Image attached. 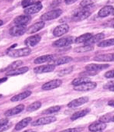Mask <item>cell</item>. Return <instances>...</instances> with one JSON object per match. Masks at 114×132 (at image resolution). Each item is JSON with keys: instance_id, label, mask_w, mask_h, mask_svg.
<instances>
[{"instance_id": "obj_3", "label": "cell", "mask_w": 114, "mask_h": 132, "mask_svg": "<svg viewBox=\"0 0 114 132\" xmlns=\"http://www.w3.org/2000/svg\"><path fill=\"white\" fill-rule=\"evenodd\" d=\"M75 38L73 36H66L63 37L58 40H56L53 43V46L55 47H63L72 44L75 42Z\"/></svg>"}, {"instance_id": "obj_43", "label": "cell", "mask_w": 114, "mask_h": 132, "mask_svg": "<svg viewBox=\"0 0 114 132\" xmlns=\"http://www.w3.org/2000/svg\"><path fill=\"white\" fill-rule=\"evenodd\" d=\"M78 0H65V2L67 5H70L73 4V3H75L76 1H77Z\"/></svg>"}, {"instance_id": "obj_49", "label": "cell", "mask_w": 114, "mask_h": 132, "mask_svg": "<svg viewBox=\"0 0 114 132\" xmlns=\"http://www.w3.org/2000/svg\"><path fill=\"white\" fill-rule=\"evenodd\" d=\"M112 15H114V9H113V12H112Z\"/></svg>"}, {"instance_id": "obj_36", "label": "cell", "mask_w": 114, "mask_h": 132, "mask_svg": "<svg viewBox=\"0 0 114 132\" xmlns=\"http://www.w3.org/2000/svg\"><path fill=\"white\" fill-rule=\"evenodd\" d=\"M72 71H73V67L71 66V67H67V68H65L63 70H60L59 72L58 73V76H63L65 75H68L71 73Z\"/></svg>"}, {"instance_id": "obj_15", "label": "cell", "mask_w": 114, "mask_h": 132, "mask_svg": "<svg viewBox=\"0 0 114 132\" xmlns=\"http://www.w3.org/2000/svg\"><path fill=\"white\" fill-rule=\"evenodd\" d=\"M41 37L39 35H34L27 38L24 41V43L28 47H34L40 42Z\"/></svg>"}, {"instance_id": "obj_30", "label": "cell", "mask_w": 114, "mask_h": 132, "mask_svg": "<svg viewBox=\"0 0 114 132\" xmlns=\"http://www.w3.org/2000/svg\"><path fill=\"white\" fill-rule=\"evenodd\" d=\"M94 48V47L92 45H84L83 46L75 48L74 49V52L75 53H84V52L92 51Z\"/></svg>"}, {"instance_id": "obj_31", "label": "cell", "mask_w": 114, "mask_h": 132, "mask_svg": "<svg viewBox=\"0 0 114 132\" xmlns=\"http://www.w3.org/2000/svg\"><path fill=\"white\" fill-rule=\"evenodd\" d=\"M22 64H23V62H22V61H20V60L12 62V64H10L9 65L6 67V69H4V70H3V71H7V72H9V71L15 70V69H17L18 67H20V66Z\"/></svg>"}, {"instance_id": "obj_33", "label": "cell", "mask_w": 114, "mask_h": 132, "mask_svg": "<svg viewBox=\"0 0 114 132\" xmlns=\"http://www.w3.org/2000/svg\"><path fill=\"white\" fill-rule=\"evenodd\" d=\"M97 46L98 47H106L114 46V38L108 39H106V40L100 41V42L98 44Z\"/></svg>"}, {"instance_id": "obj_44", "label": "cell", "mask_w": 114, "mask_h": 132, "mask_svg": "<svg viewBox=\"0 0 114 132\" xmlns=\"http://www.w3.org/2000/svg\"><path fill=\"white\" fill-rule=\"evenodd\" d=\"M7 80V78H0V84H2V83L6 82V81Z\"/></svg>"}, {"instance_id": "obj_25", "label": "cell", "mask_w": 114, "mask_h": 132, "mask_svg": "<svg viewBox=\"0 0 114 132\" xmlns=\"http://www.w3.org/2000/svg\"><path fill=\"white\" fill-rule=\"evenodd\" d=\"M29 70L28 67H21L19 69H16L15 70L9 71L6 73L7 76H16L19 75H22L25 73L27 72H28Z\"/></svg>"}, {"instance_id": "obj_26", "label": "cell", "mask_w": 114, "mask_h": 132, "mask_svg": "<svg viewBox=\"0 0 114 132\" xmlns=\"http://www.w3.org/2000/svg\"><path fill=\"white\" fill-rule=\"evenodd\" d=\"M72 61V58H71V56H63L61 57V58H59L57 60H54L53 61V65H62V64H68L70 63L71 61Z\"/></svg>"}, {"instance_id": "obj_51", "label": "cell", "mask_w": 114, "mask_h": 132, "mask_svg": "<svg viewBox=\"0 0 114 132\" xmlns=\"http://www.w3.org/2000/svg\"><path fill=\"white\" fill-rule=\"evenodd\" d=\"M92 132H102V131H92Z\"/></svg>"}, {"instance_id": "obj_45", "label": "cell", "mask_w": 114, "mask_h": 132, "mask_svg": "<svg viewBox=\"0 0 114 132\" xmlns=\"http://www.w3.org/2000/svg\"><path fill=\"white\" fill-rule=\"evenodd\" d=\"M108 105L112 107H114V100H112V101H109Z\"/></svg>"}, {"instance_id": "obj_24", "label": "cell", "mask_w": 114, "mask_h": 132, "mask_svg": "<svg viewBox=\"0 0 114 132\" xmlns=\"http://www.w3.org/2000/svg\"><path fill=\"white\" fill-rule=\"evenodd\" d=\"M32 120V118L30 117H27L24 118V119H22L21 121H20L18 124H17L16 126H15V130L16 131H19V130H21L23 129L24 128L28 126L31 121Z\"/></svg>"}, {"instance_id": "obj_50", "label": "cell", "mask_w": 114, "mask_h": 132, "mask_svg": "<svg viewBox=\"0 0 114 132\" xmlns=\"http://www.w3.org/2000/svg\"><path fill=\"white\" fill-rule=\"evenodd\" d=\"M112 121H113V122H114V116H113V118H112Z\"/></svg>"}, {"instance_id": "obj_16", "label": "cell", "mask_w": 114, "mask_h": 132, "mask_svg": "<svg viewBox=\"0 0 114 132\" xmlns=\"http://www.w3.org/2000/svg\"><path fill=\"white\" fill-rule=\"evenodd\" d=\"M96 61L100 62H109L114 61V53H107L97 55L93 59Z\"/></svg>"}, {"instance_id": "obj_41", "label": "cell", "mask_w": 114, "mask_h": 132, "mask_svg": "<svg viewBox=\"0 0 114 132\" xmlns=\"http://www.w3.org/2000/svg\"><path fill=\"white\" fill-rule=\"evenodd\" d=\"M10 127H11V125H10L8 124L5 125V126L0 127V132H3V131H6V130H8V128Z\"/></svg>"}, {"instance_id": "obj_14", "label": "cell", "mask_w": 114, "mask_h": 132, "mask_svg": "<svg viewBox=\"0 0 114 132\" xmlns=\"http://www.w3.org/2000/svg\"><path fill=\"white\" fill-rule=\"evenodd\" d=\"M31 21L30 15H23L17 16L14 20V23L16 25L27 26Z\"/></svg>"}, {"instance_id": "obj_46", "label": "cell", "mask_w": 114, "mask_h": 132, "mask_svg": "<svg viewBox=\"0 0 114 132\" xmlns=\"http://www.w3.org/2000/svg\"><path fill=\"white\" fill-rule=\"evenodd\" d=\"M109 89L110 90L111 92H114V84L112 85V86L109 87Z\"/></svg>"}, {"instance_id": "obj_18", "label": "cell", "mask_w": 114, "mask_h": 132, "mask_svg": "<svg viewBox=\"0 0 114 132\" xmlns=\"http://www.w3.org/2000/svg\"><path fill=\"white\" fill-rule=\"evenodd\" d=\"M45 26V22L44 21H39L37 22H36L35 24H33L32 26L27 30V33L29 34H35V33L37 32L38 31L41 30V29H43Z\"/></svg>"}, {"instance_id": "obj_53", "label": "cell", "mask_w": 114, "mask_h": 132, "mask_svg": "<svg viewBox=\"0 0 114 132\" xmlns=\"http://www.w3.org/2000/svg\"><path fill=\"white\" fill-rule=\"evenodd\" d=\"M113 27H114V26H113Z\"/></svg>"}, {"instance_id": "obj_20", "label": "cell", "mask_w": 114, "mask_h": 132, "mask_svg": "<svg viewBox=\"0 0 114 132\" xmlns=\"http://www.w3.org/2000/svg\"><path fill=\"white\" fill-rule=\"evenodd\" d=\"M106 128V124L105 123L99 122H94L91 124L89 126V130L91 131H102Z\"/></svg>"}, {"instance_id": "obj_48", "label": "cell", "mask_w": 114, "mask_h": 132, "mask_svg": "<svg viewBox=\"0 0 114 132\" xmlns=\"http://www.w3.org/2000/svg\"><path fill=\"white\" fill-rule=\"evenodd\" d=\"M23 132H36V131H31V130H26V131H24Z\"/></svg>"}, {"instance_id": "obj_17", "label": "cell", "mask_w": 114, "mask_h": 132, "mask_svg": "<svg viewBox=\"0 0 114 132\" xmlns=\"http://www.w3.org/2000/svg\"><path fill=\"white\" fill-rule=\"evenodd\" d=\"M25 106L23 104H20L17 106L13 107L11 109H9L4 113V115L6 116H12L16 115V114L20 113L24 110Z\"/></svg>"}, {"instance_id": "obj_39", "label": "cell", "mask_w": 114, "mask_h": 132, "mask_svg": "<svg viewBox=\"0 0 114 132\" xmlns=\"http://www.w3.org/2000/svg\"><path fill=\"white\" fill-rule=\"evenodd\" d=\"M83 128L82 127H75V128H70L68 129L64 130L60 132H81Z\"/></svg>"}, {"instance_id": "obj_35", "label": "cell", "mask_w": 114, "mask_h": 132, "mask_svg": "<svg viewBox=\"0 0 114 132\" xmlns=\"http://www.w3.org/2000/svg\"><path fill=\"white\" fill-rule=\"evenodd\" d=\"M112 118H113V116L111 115V114H106L101 116L99 119V121L103 123L109 122L112 121Z\"/></svg>"}, {"instance_id": "obj_22", "label": "cell", "mask_w": 114, "mask_h": 132, "mask_svg": "<svg viewBox=\"0 0 114 132\" xmlns=\"http://www.w3.org/2000/svg\"><path fill=\"white\" fill-rule=\"evenodd\" d=\"M54 56L53 55H45L43 56H39L38 58H36L34 61V62L35 64H42L45 62H50L51 61L54 60Z\"/></svg>"}, {"instance_id": "obj_23", "label": "cell", "mask_w": 114, "mask_h": 132, "mask_svg": "<svg viewBox=\"0 0 114 132\" xmlns=\"http://www.w3.org/2000/svg\"><path fill=\"white\" fill-rule=\"evenodd\" d=\"M32 94V92L30 91H25L22 93H21L20 94L15 95V96H13L10 99V101L12 102H18L24 100V99L27 98V97L30 96Z\"/></svg>"}, {"instance_id": "obj_29", "label": "cell", "mask_w": 114, "mask_h": 132, "mask_svg": "<svg viewBox=\"0 0 114 132\" xmlns=\"http://www.w3.org/2000/svg\"><path fill=\"white\" fill-rule=\"evenodd\" d=\"M92 36V34L91 33H87L81 35L77 38H75V43L76 44H81V43H85L88 39H89Z\"/></svg>"}, {"instance_id": "obj_34", "label": "cell", "mask_w": 114, "mask_h": 132, "mask_svg": "<svg viewBox=\"0 0 114 132\" xmlns=\"http://www.w3.org/2000/svg\"><path fill=\"white\" fill-rule=\"evenodd\" d=\"M60 107L58 106V105H56V106L51 107L50 108H48L44 111H43L42 113L45 114H49L51 113H54L58 112L60 110Z\"/></svg>"}, {"instance_id": "obj_37", "label": "cell", "mask_w": 114, "mask_h": 132, "mask_svg": "<svg viewBox=\"0 0 114 132\" xmlns=\"http://www.w3.org/2000/svg\"><path fill=\"white\" fill-rule=\"evenodd\" d=\"M37 2V0H22L21 4L23 7L27 8L33 4H35Z\"/></svg>"}, {"instance_id": "obj_5", "label": "cell", "mask_w": 114, "mask_h": 132, "mask_svg": "<svg viewBox=\"0 0 114 132\" xmlns=\"http://www.w3.org/2000/svg\"><path fill=\"white\" fill-rule=\"evenodd\" d=\"M57 120L56 118L54 116H46V117H42L39 118L37 120L34 121L32 123V126H40L43 125L49 124L51 123L54 122Z\"/></svg>"}, {"instance_id": "obj_10", "label": "cell", "mask_w": 114, "mask_h": 132, "mask_svg": "<svg viewBox=\"0 0 114 132\" xmlns=\"http://www.w3.org/2000/svg\"><path fill=\"white\" fill-rule=\"evenodd\" d=\"M42 9V4L41 2H37L35 4L32 5V6L25 8L24 10V13L26 15H30L40 12Z\"/></svg>"}, {"instance_id": "obj_8", "label": "cell", "mask_w": 114, "mask_h": 132, "mask_svg": "<svg viewBox=\"0 0 114 132\" xmlns=\"http://www.w3.org/2000/svg\"><path fill=\"white\" fill-rule=\"evenodd\" d=\"M97 86V84L96 82L91 81V82L84 83L79 86H74V89L78 92H86L94 89Z\"/></svg>"}, {"instance_id": "obj_40", "label": "cell", "mask_w": 114, "mask_h": 132, "mask_svg": "<svg viewBox=\"0 0 114 132\" xmlns=\"http://www.w3.org/2000/svg\"><path fill=\"white\" fill-rule=\"evenodd\" d=\"M104 76L106 78H114V69L107 72L104 74Z\"/></svg>"}, {"instance_id": "obj_19", "label": "cell", "mask_w": 114, "mask_h": 132, "mask_svg": "<svg viewBox=\"0 0 114 132\" xmlns=\"http://www.w3.org/2000/svg\"><path fill=\"white\" fill-rule=\"evenodd\" d=\"M104 38V34L103 33H99V34L92 36L90 39H88L86 42L84 43V45H92L96 44L97 43L100 42Z\"/></svg>"}, {"instance_id": "obj_12", "label": "cell", "mask_w": 114, "mask_h": 132, "mask_svg": "<svg viewBox=\"0 0 114 132\" xmlns=\"http://www.w3.org/2000/svg\"><path fill=\"white\" fill-rule=\"evenodd\" d=\"M55 69V65L53 64H48V65H41L36 67L33 69L34 72L37 74L44 73H48L53 72Z\"/></svg>"}, {"instance_id": "obj_47", "label": "cell", "mask_w": 114, "mask_h": 132, "mask_svg": "<svg viewBox=\"0 0 114 132\" xmlns=\"http://www.w3.org/2000/svg\"><path fill=\"white\" fill-rule=\"evenodd\" d=\"M3 24V21L2 20H0V26H2Z\"/></svg>"}, {"instance_id": "obj_2", "label": "cell", "mask_w": 114, "mask_h": 132, "mask_svg": "<svg viewBox=\"0 0 114 132\" xmlns=\"http://www.w3.org/2000/svg\"><path fill=\"white\" fill-rule=\"evenodd\" d=\"M32 52V50L29 47H25L20 49L8 50L7 53L8 56L12 58H20V57L28 56Z\"/></svg>"}, {"instance_id": "obj_42", "label": "cell", "mask_w": 114, "mask_h": 132, "mask_svg": "<svg viewBox=\"0 0 114 132\" xmlns=\"http://www.w3.org/2000/svg\"><path fill=\"white\" fill-rule=\"evenodd\" d=\"M7 124H8V119L7 118H3L0 120V127L5 126Z\"/></svg>"}, {"instance_id": "obj_6", "label": "cell", "mask_w": 114, "mask_h": 132, "mask_svg": "<svg viewBox=\"0 0 114 132\" xmlns=\"http://www.w3.org/2000/svg\"><path fill=\"white\" fill-rule=\"evenodd\" d=\"M27 32V28L26 26L16 25L10 29L9 34L13 36H20L23 35Z\"/></svg>"}, {"instance_id": "obj_52", "label": "cell", "mask_w": 114, "mask_h": 132, "mask_svg": "<svg viewBox=\"0 0 114 132\" xmlns=\"http://www.w3.org/2000/svg\"><path fill=\"white\" fill-rule=\"evenodd\" d=\"M1 97H2V95H0V98H1Z\"/></svg>"}, {"instance_id": "obj_28", "label": "cell", "mask_w": 114, "mask_h": 132, "mask_svg": "<svg viewBox=\"0 0 114 132\" xmlns=\"http://www.w3.org/2000/svg\"><path fill=\"white\" fill-rule=\"evenodd\" d=\"M91 78L88 77H85V76H82V77L77 78L74 79V80L72 81V84L74 86H79V85L84 84V83L91 82Z\"/></svg>"}, {"instance_id": "obj_21", "label": "cell", "mask_w": 114, "mask_h": 132, "mask_svg": "<svg viewBox=\"0 0 114 132\" xmlns=\"http://www.w3.org/2000/svg\"><path fill=\"white\" fill-rule=\"evenodd\" d=\"M113 7L112 6H106L104 7L101 9L98 12V15L100 17L104 18V17L108 16L109 15L112 14L113 10Z\"/></svg>"}, {"instance_id": "obj_11", "label": "cell", "mask_w": 114, "mask_h": 132, "mask_svg": "<svg viewBox=\"0 0 114 132\" xmlns=\"http://www.w3.org/2000/svg\"><path fill=\"white\" fill-rule=\"evenodd\" d=\"M89 101V98L86 96L80 97L75 100H72L70 103L68 104V107L69 108H76L80 105H83V104L87 103Z\"/></svg>"}, {"instance_id": "obj_1", "label": "cell", "mask_w": 114, "mask_h": 132, "mask_svg": "<svg viewBox=\"0 0 114 132\" xmlns=\"http://www.w3.org/2000/svg\"><path fill=\"white\" fill-rule=\"evenodd\" d=\"M94 8L92 5L83 7L74 11L72 15V20L74 21H81L88 18L92 13V9Z\"/></svg>"}, {"instance_id": "obj_13", "label": "cell", "mask_w": 114, "mask_h": 132, "mask_svg": "<svg viewBox=\"0 0 114 132\" xmlns=\"http://www.w3.org/2000/svg\"><path fill=\"white\" fill-rule=\"evenodd\" d=\"M62 84V81L60 79H54L49 82L45 83L42 87V88L44 90H50L54 89L59 87Z\"/></svg>"}, {"instance_id": "obj_38", "label": "cell", "mask_w": 114, "mask_h": 132, "mask_svg": "<svg viewBox=\"0 0 114 132\" xmlns=\"http://www.w3.org/2000/svg\"><path fill=\"white\" fill-rule=\"evenodd\" d=\"M96 0H83L80 3V5L82 7H85L88 6H91L92 5L96 2Z\"/></svg>"}, {"instance_id": "obj_9", "label": "cell", "mask_w": 114, "mask_h": 132, "mask_svg": "<svg viewBox=\"0 0 114 132\" xmlns=\"http://www.w3.org/2000/svg\"><path fill=\"white\" fill-rule=\"evenodd\" d=\"M70 30V26L66 24H62L57 26L53 30V35L56 37L61 36L66 34Z\"/></svg>"}, {"instance_id": "obj_7", "label": "cell", "mask_w": 114, "mask_h": 132, "mask_svg": "<svg viewBox=\"0 0 114 132\" xmlns=\"http://www.w3.org/2000/svg\"><path fill=\"white\" fill-rule=\"evenodd\" d=\"M109 66L108 64H89L85 66V69L89 72H97L108 68Z\"/></svg>"}, {"instance_id": "obj_4", "label": "cell", "mask_w": 114, "mask_h": 132, "mask_svg": "<svg viewBox=\"0 0 114 132\" xmlns=\"http://www.w3.org/2000/svg\"><path fill=\"white\" fill-rule=\"evenodd\" d=\"M62 10L61 9H56L49 11L44 13L41 16L40 19L42 21H48L58 18L62 13Z\"/></svg>"}, {"instance_id": "obj_27", "label": "cell", "mask_w": 114, "mask_h": 132, "mask_svg": "<svg viewBox=\"0 0 114 132\" xmlns=\"http://www.w3.org/2000/svg\"><path fill=\"white\" fill-rule=\"evenodd\" d=\"M90 112V109H83V110L79 111V112H75V113H74L71 117V119L72 121H75L76 119H79L80 118H82L83 116H86L88 113H89Z\"/></svg>"}, {"instance_id": "obj_32", "label": "cell", "mask_w": 114, "mask_h": 132, "mask_svg": "<svg viewBox=\"0 0 114 132\" xmlns=\"http://www.w3.org/2000/svg\"><path fill=\"white\" fill-rule=\"evenodd\" d=\"M41 102L39 101H36L33 102V103L31 104L30 105H29L27 108V111L29 112H34V111H36L39 109V108H41Z\"/></svg>"}]
</instances>
